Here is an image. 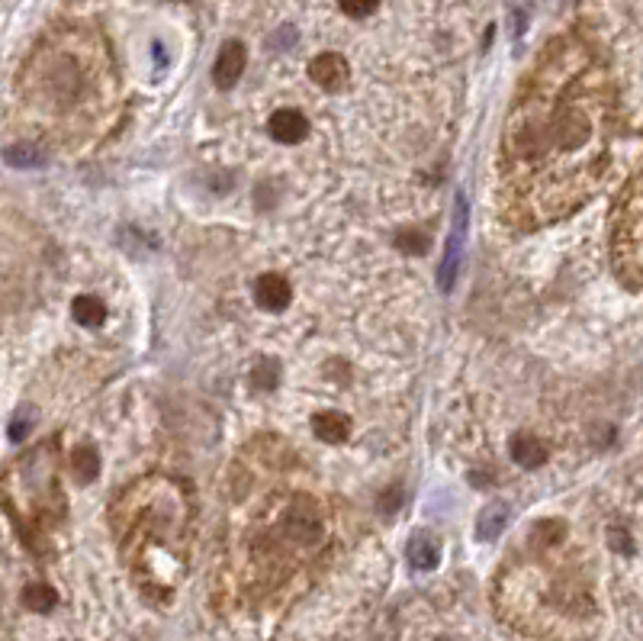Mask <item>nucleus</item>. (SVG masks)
Returning <instances> with one entry per match:
<instances>
[{
    "mask_svg": "<svg viewBox=\"0 0 643 641\" xmlns=\"http://www.w3.org/2000/svg\"><path fill=\"white\" fill-rule=\"evenodd\" d=\"M608 171V94L586 71L531 81L505 123L499 152L502 216L537 229L579 210Z\"/></svg>",
    "mask_w": 643,
    "mask_h": 641,
    "instance_id": "1",
    "label": "nucleus"
},
{
    "mask_svg": "<svg viewBox=\"0 0 643 641\" xmlns=\"http://www.w3.org/2000/svg\"><path fill=\"white\" fill-rule=\"evenodd\" d=\"M113 526L129 554H149V548L177 552L190 532V497L171 478H142L119 493Z\"/></svg>",
    "mask_w": 643,
    "mask_h": 641,
    "instance_id": "2",
    "label": "nucleus"
},
{
    "mask_svg": "<svg viewBox=\"0 0 643 641\" xmlns=\"http://www.w3.org/2000/svg\"><path fill=\"white\" fill-rule=\"evenodd\" d=\"M611 258L627 287H643V164L617 197L611 223Z\"/></svg>",
    "mask_w": 643,
    "mask_h": 641,
    "instance_id": "3",
    "label": "nucleus"
},
{
    "mask_svg": "<svg viewBox=\"0 0 643 641\" xmlns=\"http://www.w3.org/2000/svg\"><path fill=\"white\" fill-rule=\"evenodd\" d=\"M467 229H470V204L467 194H457L454 197V223H451V236H447L444 258L438 265V287L444 294H451L457 284V274H461L463 261V246H467Z\"/></svg>",
    "mask_w": 643,
    "mask_h": 641,
    "instance_id": "4",
    "label": "nucleus"
},
{
    "mask_svg": "<svg viewBox=\"0 0 643 641\" xmlns=\"http://www.w3.org/2000/svg\"><path fill=\"white\" fill-rule=\"evenodd\" d=\"M309 78L322 90H332V94H338V90H345L347 81H351V65H347L345 55L322 52V55H316V58H312Z\"/></svg>",
    "mask_w": 643,
    "mask_h": 641,
    "instance_id": "5",
    "label": "nucleus"
},
{
    "mask_svg": "<svg viewBox=\"0 0 643 641\" xmlns=\"http://www.w3.org/2000/svg\"><path fill=\"white\" fill-rule=\"evenodd\" d=\"M244 62H248V52H244L242 42L238 39L223 42L216 65H213V81H216V88H223V90L235 88L238 78H242V71H244Z\"/></svg>",
    "mask_w": 643,
    "mask_h": 641,
    "instance_id": "6",
    "label": "nucleus"
},
{
    "mask_svg": "<svg viewBox=\"0 0 643 641\" xmlns=\"http://www.w3.org/2000/svg\"><path fill=\"white\" fill-rule=\"evenodd\" d=\"M293 300V290H290V280L280 278V274H261V278L254 280V303L261 310H267V313H280V310H286Z\"/></svg>",
    "mask_w": 643,
    "mask_h": 641,
    "instance_id": "7",
    "label": "nucleus"
},
{
    "mask_svg": "<svg viewBox=\"0 0 643 641\" xmlns=\"http://www.w3.org/2000/svg\"><path fill=\"white\" fill-rule=\"evenodd\" d=\"M267 130H271V136L277 139V142L296 145V142H303V139L309 136V120H306L299 110L284 107V110H277L271 120H267Z\"/></svg>",
    "mask_w": 643,
    "mask_h": 641,
    "instance_id": "8",
    "label": "nucleus"
},
{
    "mask_svg": "<svg viewBox=\"0 0 643 641\" xmlns=\"http://www.w3.org/2000/svg\"><path fill=\"white\" fill-rule=\"evenodd\" d=\"M312 432H316V438H322V442L341 445V442H347V436H351V419L338 410H326L312 419Z\"/></svg>",
    "mask_w": 643,
    "mask_h": 641,
    "instance_id": "9",
    "label": "nucleus"
},
{
    "mask_svg": "<svg viewBox=\"0 0 643 641\" xmlns=\"http://www.w3.org/2000/svg\"><path fill=\"white\" fill-rule=\"evenodd\" d=\"M406 554H409V564L415 567V571H434L441 561V548H438V539L428 532H419L409 539L406 545Z\"/></svg>",
    "mask_w": 643,
    "mask_h": 641,
    "instance_id": "10",
    "label": "nucleus"
},
{
    "mask_svg": "<svg viewBox=\"0 0 643 641\" xmlns=\"http://www.w3.org/2000/svg\"><path fill=\"white\" fill-rule=\"evenodd\" d=\"M512 457H514V464H522L524 471H537V468L547 464V445L537 442L534 436L518 432V436L512 438Z\"/></svg>",
    "mask_w": 643,
    "mask_h": 641,
    "instance_id": "11",
    "label": "nucleus"
},
{
    "mask_svg": "<svg viewBox=\"0 0 643 641\" xmlns=\"http://www.w3.org/2000/svg\"><path fill=\"white\" fill-rule=\"evenodd\" d=\"M71 474H75L78 484H90L100 474V455H97L94 445H78L71 451Z\"/></svg>",
    "mask_w": 643,
    "mask_h": 641,
    "instance_id": "12",
    "label": "nucleus"
},
{
    "mask_svg": "<svg viewBox=\"0 0 643 641\" xmlns=\"http://www.w3.org/2000/svg\"><path fill=\"white\" fill-rule=\"evenodd\" d=\"M508 522V510L502 503H489L486 510L480 512V522H476V539L480 541H495L502 535Z\"/></svg>",
    "mask_w": 643,
    "mask_h": 641,
    "instance_id": "13",
    "label": "nucleus"
},
{
    "mask_svg": "<svg viewBox=\"0 0 643 641\" xmlns=\"http://www.w3.org/2000/svg\"><path fill=\"white\" fill-rule=\"evenodd\" d=\"M71 316H75L81 326L94 329L107 320V307H103V300H97V297L81 294V297H75V303H71Z\"/></svg>",
    "mask_w": 643,
    "mask_h": 641,
    "instance_id": "14",
    "label": "nucleus"
},
{
    "mask_svg": "<svg viewBox=\"0 0 643 641\" xmlns=\"http://www.w3.org/2000/svg\"><path fill=\"white\" fill-rule=\"evenodd\" d=\"M4 162L14 164V168H36V164L46 162V155H42L39 145L16 142V145H7V149H4Z\"/></svg>",
    "mask_w": 643,
    "mask_h": 641,
    "instance_id": "15",
    "label": "nucleus"
},
{
    "mask_svg": "<svg viewBox=\"0 0 643 641\" xmlns=\"http://www.w3.org/2000/svg\"><path fill=\"white\" fill-rule=\"evenodd\" d=\"M23 603H26L33 613H48V609L58 603V594H55L48 583H29V587L23 590Z\"/></svg>",
    "mask_w": 643,
    "mask_h": 641,
    "instance_id": "16",
    "label": "nucleus"
},
{
    "mask_svg": "<svg viewBox=\"0 0 643 641\" xmlns=\"http://www.w3.org/2000/svg\"><path fill=\"white\" fill-rule=\"evenodd\" d=\"M280 381V364L277 362H261L254 371H251V387L261 390V394H267V390H274Z\"/></svg>",
    "mask_w": 643,
    "mask_h": 641,
    "instance_id": "17",
    "label": "nucleus"
},
{
    "mask_svg": "<svg viewBox=\"0 0 643 641\" xmlns=\"http://www.w3.org/2000/svg\"><path fill=\"white\" fill-rule=\"evenodd\" d=\"M399 248H402V252H409V255H425L428 252L425 232H419V229L402 232V236H399Z\"/></svg>",
    "mask_w": 643,
    "mask_h": 641,
    "instance_id": "18",
    "label": "nucleus"
},
{
    "mask_svg": "<svg viewBox=\"0 0 643 641\" xmlns=\"http://www.w3.org/2000/svg\"><path fill=\"white\" fill-rule=\"evenodd\" d=\"M338 7L345 10L347 16H370L373 10L379 7V0H338Z\"/></svg>",
    "mask_w": 643,
    "mask_h": 641,
    "instance_id": "19",
    "label": "nucleus"
},
{
    "mask_svg": "<svg viewBox=\"0 0 643 641\" xmlns=\"http://www.w3.org/2000/svg\"><path fill=\"white\" fill-rule=\"evenodd\" d=\"M396 506H399V490H389V493H386V499H383V510L393 512Z\"/></svg>",
    "mask_w": 643,
    "mask_h": 641,
    "instance_id": "20",
    "label": "nucleus"
},
{
    "mask_svg": "<svg viewBox=\"0 0 643 641\" xmlns=\"http://www.w3.org/2000/svg\"><path fill=\"white\" fill-rule=\"evenodd\" d=\"M438 641H451V638H438Z\"/></svg>",
    "mask_w": 643,
    "mask_h": 641,
    "instance_id": "21",
    "label": "nucleus"
}]
</instances>
